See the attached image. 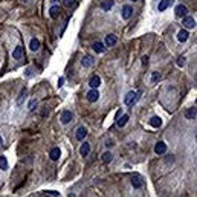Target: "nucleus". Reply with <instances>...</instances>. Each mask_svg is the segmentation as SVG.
Here are the masks:
<instances>
[{
  "label": "nucleus",
  "instance_id": "obj_23",
  "mask_svg": "<svg viewBox=\"0 0 197 197\" xmlns=\"http://www.w3.org/2000/svg\"><path fill=\"white\" fill-rule=\"evenodd\" d=\"M112 160H113V155H112L110 151H106V153L103 155V162H104V163H110Z\"/></svg>",
  "mask_w": 197,
  "mask_h": 197
},
{
  "label": "nucleus",
  "instance_id": "obj_19",
  "mask_svg": "<svg viewBox=\"0 0 197 197\" xmlns=\"http://www.w3.org/2000/svg\"><path fill=\"white\" fill-rule=\"evenodd\" d=\"M150 125L155 127V128H159L162 125V119L159 118V116H153V118L150 119Z\"/></svg>",
  "mask_w": 197,
  "mask_h": 197
},
{
  "label": "nucleus",
  "instance_id": "obj_16",
  "mask_svg": "<svg viewBox=\"0 0 197 197\" xmlns=\"http://www.w3.org/2000/svg\"><path fill=\"white\" fill-rule=\"evenodd\" d=\"M190 37V34H188V31H185V29H180L179 32H177V40L180 41V43H185L187 40Z\"/></svg>",
  "mask_w": 197,
  "mask_h": 197
},
{
  "label": "nucleus",
  "instance_id": "obj_15",
  "mask_svg": "<svg viewBox=\"0 0 197 197\" xmlns=\"http://www.w3.org/2000/svg\"><path fill=\"white\" fill-rule=\"evenodd\" d=\"M60 156H61V150H60L58 147L52 148V150H50V153H49V158L52 159V160H58Z\"/></svg>",
  "mask_w": 197,
  "mask_h": 197
},
{
  "label": "nucleus",
  "instance_id": "obj_4",
  "mask_svg": "<svg viewBox=\"0 0 197 197\" xmlns=\"http://www.w3.org/2000/svg\"><path fill=\"white\" fill-rule=\"evenodd\" d=\"M183 26H185L187 29H194V28H196V20H194L193 17L185 15V17H183Z\"/></svg>",
  "mask_w": 197,
  "mask_h": 197
},
{
  "label": "nucleus",
  "instance_id": "obj_37",
  "mask_svg": "<svg viewBox=\"0 0 197 197\" xmlns=\"http://www.w3.org/2000/svg\"><path fill=\"white\" fill-rule=\"evenodd\" d=\"M22 2H25V3H26V2H28V0H22Z\"/></svg>",
  "mask_w": 197,
  "mask_h": 197
},
{
  "label": "nucleus",
  "instance_id": "obj_30",
  "mask_svg": "<svg viewBox=\"0 0 197 197\" xmlns=\"http://www.w3.org/2000/svg\"><path fill=\"white\" fill-rule=\"evenodd\" d=\"M25 98H26V90H23V92L20 93V98H18V101H17V103H18V104H22V103L25 101Z\"/></svg>",
  "mask_w": 197,
  "mask_h": 197
},
{
  "label": "nucleus",
  "instance_id": "obj_28",
  "mask_svg": "<svg viewBox=\"0 0 197 197\" xmlns=\"http://www.w3.org/2000/svg\"><path fill=\"white\" fill-rule=\"evenodd\" d=\"M159 79H160V72H153V75H151V82H158Z\"/></svg>",
  "mask_w": 197,
  "mask_h": 197
},
{
  "label": "nucleus",
  "instance_id": "obj_22",
  "mask_svg": "<svg viewBox=\"0 0 197 197\" xmlns=\"http://www.w3.org/2000/svg\"><path fill=\"white\" fill-rule=\"evenodd\" d=\"M29 47H31V50L37 52V50L40 49V41L37 38H32L31 40V43H29Z\"/></svg>",
  "mask_w": 197,
  "mask_h": 197
},
{
  "label": "nucleus",
  "instance_id": "obj_33",
  "mask_svg": "<svg viewBox=\"0 0 197 197\" xmlns=\"http://www.w3.org/2000/svg\"><path fill=\"white\" fill-rule=\"evenodd\" d=\"M142 64H144V66L148 64V57H142Z\"/></svg>",
  "mask_w": 197,
  "mask_h": 197
},
{
  "label": "nucleus",
  "instance_id": "obj_18",
  "mask_svg": "<svg viewBox=\"0 0 197 197\" xmlns=\"http://www.w3.org/2000/svg\"><path fill=\"white\" fill-rule=\"evenodd\" d=\"M173 2H174V0H162V2L159 3L158 9H159V11H165L167 8H170V6L173 5Z\"/></svg>",
  "mask_w": 197,
  "mask_h": 197
},
{
  "label": "nucleus",
  "instance_id": "obj_34",
  "mask_svg": "<svg viewBox=\"0 0 197 197\" xmlns=\"http://www.w3.org/2000/svg\"><path fill=\"white\" fill-rule=\"evenodd\" d=\"M63 84H64V78H63V77H61V78H60V81H58V86H60V87H61V86H63Z\"/></svg>",
  "mask_w": 197,
  "mask_h": 197
},
{
  "label": "nucleus",
  "instance_id": "obj_1",
  "mask_svg": "<svg viewBox=\"0 0 197 197\" xmlns=\"http://www.w3.org/2000/svg\"><path fill=\"white\" fill-rule=\"evenodd\" d=\"M136 101H138V92H128V93H127V96H125V99H124L125 106H128V107L135 106V104H136Z\"/></svg>",
  "mask_w": 197,
  "mask_h": 197
},
{
  "label": "nucleus",
  "instance_id": "obj_21",
  "mask_svg": "<svg viewBox=\"0 0 197 197\" xmlns=\"http://www.w3.org/2000/svg\"><path fill=\"white\" fill-rule=\"evenodd\" d=\"M93 50H95L96 54H103V52H106V46H104L103 43H95V44H93Z\"/></svg>",
  "mask_w": 197,
  "mask_h": 197
},
{
  "label": "nucleus",
  "instance_id": "obj_38",
  "mask_svg": "<svg viewBox=\"0 0 197 197\" xmlns=\"http://www.w3.org/2000/svg\"><path fill=\"white\" fill-rule=\"evenodd\" d=\"M131 2H136V0H131Z\"/></svg>",
  "mask_w": 197,
  "mask_h": 197
},
{
  "label": "nucleus",
  "instance_id": "obj_35",
  "mask_svg": "<svg viewBox=\"0 0 197 197\" xmlns=\"http://www.w3.org/2000/svg\"><path fill=\"white\" fill-rule=\"evenodd\" d=\"M2 144H3V139H2V136H0V147H2Z\"/></svg>",
  "mask_w": 197,
  "mask_h": 197
},
{
  "label": "nucleus",
  "instance_id": "obj_11",
  "mask_svg": "<svg viewBox=\"0 0 197 197\" xmlns=\"http://www.w3.org/2000/svg\"><path fill=\"white\" fill-rule=\"evenodd\" d=\"M89 86L92 87V89H98L99 86H101V78L98 77V75H93L90 81H89Z\"/></svg>",
  "mask_w": 197,
  "mask_h": 197
},
{
  "label": "nucleus",
  "instance_id": "obj_5",
  "mask_svg": "<svg viewBox=\"0 0 197 197\" xmlns=\"http://www.w3.org/2000/svg\"><path fill=\"white\" fill-rule=\"evenodd\" d=\"M81 64H82L84 67H92V66L95 64V60H93L92 55H84V57L81 58Z\"/></svg>",
  "mask_w": 197,
  "mask_h": 197
},
{
  "label": "nucleus",
  "instance_id": "obj_29",
  "mask_svg": "<svg viewBox=\"0 0 197 197\" xmlns=\"http://www.w3.org/2000/svg\"><path fill=\"white\" fill-rule=\"evenodd\" d=\"M177 66H179V67L185 66V57H179V58H177Z\"/></svg>",
  "mask_w": 197,
  "mask_h": 197
},
{
  "label": "nucleus",
  "instance_id": "obj_6",
  "mask_svg": "<svg viewBox=\"0 0 197 197\" xmlns=\"http://www.w3.org/2000/svg\"><path fill=\"white\" fill-rule=\"evenodd\" d=\"M144 180H142V177L139 176V174H133L131 176V185H133V188H142V183Z\"/></svg>",
  "mask_w": 197,
  "mask_h": 197
},
{
  "label": "nucleus",
  "instance_id": "obj_10",
  "mask_svg": "<svg viewBox=\"0 0 197 197\" xmlns=\"http://www.w3.org/2000/svg\"><path fill=\"white\" fill-rule=\"evenodd\" d=\"M86 136H87V128H86V127H78V128H77V133H75V138H77L78 141H82Z\"/></svg>",
  "mask_w": 197,
  "mask_h": 197
},
{
  "label": "nucleus",
  "instance_id": "obj_25",
  "mask_svg": "<svg viewBox=\"0 0 197 197\" xmlns=\"http://www.w3.org/2000/svg\"><path fill=\"white\" fill-rule=\"evenodd\" d=\"M0 170H8V159L6 156H0Z\"/></svg>",
  "mask_w": 197,
  "mask_h": 197
},
{
  "label": "nucleus",
  "instance_id": "obj_2",
  "mask_svg": "<svg viewBox=\"0 0 197 197\" xmlns=\"http://www.w3.org/2000/svg\"><path fill=\"white\" fill-rule=\"evenodd\" d=\"M72 118H74V115H72V112L70 110H64L63 113H61V116H60V121H61V124H69L70 121H72Z\"/></svg>",
  "mask_w": 197,
  "mask_h": 197
},
{
  "label": "nucleus",
  "instance_id": "obj_9",
  "mask_svg": "<svg viewBox=\"0 0 197 197\" xmlns=\"http://www.w3.org/2000/svg\"><path fill=\"white\" fill-rule=\"evenodd\" d=\"M188 14V8L185 5H177L176 6V15L177 17H185Z\"/></svg>",
  "mask_w": 197,
  "mask_h": 197
},
{
  "label": "nucleus",
  "instance_id": "obj_7",
  "mask_svg": "<svg viewBox=\"0 0 197 197\" xmlns=\"http://www.w3.org/2000/svg\"><path fill=\"white\" fill-rule=\"evenodd\" d=\"M87 99H89V103H96V101L99 99V92H98L96 89H92V90L87 93Z\"/></svg>",
  "mask_w": 197,
  "mask_h": 197
},
{
  "label": "nucleus",
  "instance_id": "obj_8",
  "mask_svg": "<svg viewBox=\"0 0 197 197\" xmlns=\"http://www.w3.org/2000/svg\"><path fill=\"white\" fill-rule=\"evenodd\" d=\"M155 153H156V155H165V153H167V144L162 142V141L158 142L156 147H155Z\"/></svg>",
  "mask_w": 197,
  "mask_h": 197
},
{
  "label": "nucleus",
  "instance_id": "obj_13",
  "mask_svg": "<svg viewBox=\"0 0 197 197\" xmlns=\"http://www.w3.org/2000/svg\"><path fill=\"white\" fill-rule=\"evenodd\" d=\"M116 41H118V37H116L115 34H110V35H107V37H106V46L112 47V46H115V44H116Z\"/></svg>",
  "mask_w": 197,
  "mask_h": 197
},
{
  "label": "nucleus",
  "instance_id": "obj_26",
  "mask_svg": "<svg viewBox=\"0 0 197 197\" xmlns=\"http://www.w3.org/2000/svg\"><path fill=\"white\" fill-rule=\"evenodd\" d=\"M127 121H128V115H122L121 119L116 121V125H118V127H124V125L127 124Z\"/></svg>",
  "mask_w": 197,
  "mask_h": 197
},
{
  "label": "nucleus",
  "instance_id": "obj_12",
  "mask_svg": "<svg viewBox=\"0 0 197 197\" xmlns=\"http://www.w3.org/2000/svg\"><path fill=\"white\" fill-rule=\"evenodd\" d=\"M89 153H90V144L84 142V144L79 147V155H81L82 158H86V156H89Z\"/></svg>",
  "mask_w": 197,
  "mask_h": 197
},
{
  "label": "nucleus",
  "instance_id": "obj_24",
  "mask_svg": "<svg viewBox=\"0 0 197 197\" xmlns=\"http://www.w3.org/2000/svg\"><path fill=\"white\" fill-rule=\"evenodd\" d=\"M185 118L187 119H196V109H188L185 112Z\"/></svg>",
  "mask_w": 197,
  "mask_h": 197
},
{
  "label": "nucleus",
  "instance_id": "obj_27",
  "mask_svg": "<svg viewBox=\"0 0 197 197\" xmlns=\"http://www.w3.org/2000/svg\"><path fill=\"white\" fill-rule=\"evenodd\" d=\"M63 3H64V6H66V8H72V6H75V5H77V2H75V0H63Z\"/></svg>",
  "mask_w": 197,
  "mask_h": 197
},
{
  "label": "nucleus",
  "instance_id": "obj_36",
  "mask_svg": "<svg viewBox=\"0 0 197 197\" xmlns=\"http://www.w3.org/2000/svg\"><path fill=\"white\" fill-rule=\"evenodd\" d=\"M52 2H54V3H57V2H58V0H52Z\"/></svg>",
  "mask_w": 197,
  "mask_h": 197
},
{
  "label": "nucleus",
  "instance_id": "obj_17",
  "mask_svg": "<svg viewBox=\"0 0 197 197\" xmlns=\"http://www.w3.org/2000/svg\"><path fill=\"white\" fill-rule=\"evenodd\" d=\"M49 15H50L54 20L58 18V15H60V6H57V5L50 6V9H49Z\"/></svg>",
  "mask_w": 197,
  "mask_h": 197
},
{
  "label": "nucleus",
  "instance_id": "obj_3",
  "mask_svg": "<svg viewBox=\"0 0 197 197\" xmlns=\"http://www.w3.org/2000/svg\"><path fill=\"white\" fill-rule=\"evenodd\" d=\"M131 14H133V8H131L130 5H124V6H122V12H121L122 18H124V20H128V18L131 17Z\"/></svg>",
  "mask_w": 197,
  "mask_h": 197
},
{
  "label": "nucleus",
  "instance_id": "obj_14",
  "mask_svg": "<svg viewBox=\"0 0 197 197\" xmlns=\"http://www.w3.org/2000/svg\"><path fill=\"white\" fill-rule=\"evenodd\" d=\"M12 58H14V60H20V58H23V46H17V47L14 49V52H12Z\"/></svg>",
  "mask_w": 197,
  "mask_h": 197
},
{
  "label": "nucleus",
  "instance_id": "obj_32",
  "mask_svg": "<svg viewBox=\"0 0 197 197\" xmlns=\"http://www.w3.org/2000/svg\"><path fill=\"white\" fill-rule=\"evenodd\" d=\"M44 194H47V196H54V197L60 196V193H57V191H47V193H44Z\"/></svg>",
  "mask_w": 197,
  "mask_h": 197
},
{
  "label": "nucleus",
  "instance_id": "obj_31",
  "mask_svg": "<svg viewBox=\"0 0 197 197\" xmlns=\"http://www.w3.org/2000/svg\"><path fill=\"white\" fill-rule=\"evenodd\" d=\"M35 107H37V101H35V99H32V101L29 103V110H34Z\"/></svg>",
  "mask_w": 197,
  "mask_h": 197
},
{
  "label": "nucleus",
  "instance_id": "obj_20",
  "mask_svg": "<svg viewBox=\"0 0 197 197\" xmlns=\"http://www.w3.org/2000/svg\"><path fill=\"white\" fill-rule=\"evenodd\" d=\"M113 5H115L113 0H106V2L101 3V9H103V11H109V9H112Z\"/></svg>",
  "mask_w": 197,
  "mask_h": 197
}]
</instances>
